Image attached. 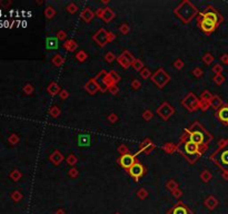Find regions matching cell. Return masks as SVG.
<instances>
[{
	"label": "cell",
	"instance_id": "1",
	"mask_svg": "<svg viewBox=\"0 0 228 214\" xmlns=\"http://www.w3.org/2000/svg\"><path fill=\"white\" fill-rule=\"evenodd\" d=\"M186 132L188 133L187 135L188 141L191 142V143L197 144V145L207 144V142L210 139V136L207 134V132L198 123H195L194 125L191 126V128Z\"/></svg>",
	"mask_w": 228,
	"mask_h": 214
},
{
	"label": "cell",
	"instance_id": "2",
	"mask_svg": "<svg viewBox=\"0 0 228 214\" xmlns=\"http://www.w3.org/2000/svg\"><path fill=\"white\" fill-rule=\"evenodd\" d=\"M177 150L182 154H184V155L189 159V162H191V163H194L195 161L198 159V156H199V145H197V144H195V143H191V142H189V141H186V142L182 141V143L177 146Z\"/></svg>",
	"mask_w": 228,
	"mask_h": 214
},
{
	"label": "cell",
	"instance_id": "3",
	"mask_svg": "<svg viewBox=\"0 0 228 214\" xmlns=\"http://www.w3.org/2000/svg\"><path fill=\"white\" fill-rule=\"evenodd\" d=\"M175 12L180 17V19H182V21L188 22L190 21L191 19H193V17L196 15L197 10H196V8L189 1H184V2L180 3V6L178 8H176Z\"/></svg>",
	"mask_w": 228,
	"mask_h": 214
},
{
	"label": "cell",
	"instance_id": "4",
	"mask_svg": "<svg viewBox=\"0 0 228 214\" xmlns=\"http://www.w3.org/2000/svg\"><path fill=\"white\" fill-rule=\"evenodd\" d=\"M214 159H216V163L218 164L225 171H228V144L226 146L222 147L217 153L214 155Z\"/></svg>",
	"mask_w": 228,
	"mask_h": 214
},
{
	"label": "cell",
	"instance_id": "5",
	"mask_svg": "<svg viewBox=\"0 0 228 214\" xmlns=\"http://www.w3.org/2000/svg\"><path fill=\"white\" fill-rule=\"evenodd\" d=\"M169 79H170L169 75H167L163 68L158 69V71L153 75V80H154V83L156 84L158 87H160V88H163L164 86L169 82Z\"/></svg>",
	"mask_w": 228,
	"mask_h": 214
},
{
	"label": "cell",
	"instance_id": "6",
	"mask_svg": "<svg viewBox=\"0 0 228 214\" xmlns=\"http://www.w3.org/2000/svg\"><path fill=\"white\" fill-rule=\"evenodd\" d=\"M128 172H129V174L131 178H134L135 180H138V178H140L144 175V173H145V167H144V165H142L140 163H135L128 170Z\"/></svg>",
	"mask_w": 228,
	"mask_h": 214
},
{
	"label": "cell",
	"instance_id": "7",
	"mask_svg": "<svg viewBox=\"0 0 228 214\" xmlns=\"http://www.w3.org/2000/svg\"><path fill=\"white\" fill-rule=\"evenodd\" d=\"M182 104L185 105V106L187 107L189 110H194V109H196L198 106H199V101H197L196 96L190 93V94H189V95H188L187 97L182 101Z\"/></svg>",
	"mask_w": 228,
	"mask_h": 214
},
{
	"label": "cell",
	"instance_id": "8",
	"mask_svg": "<svg viewBox=\"0 0 228 214\" xmlns=\"http://www.w3.org/2000/svg\"><path fill=\"white\" fill-rule=\"evenodd\" d=\"M119 163L123 168L126 170H129L131 166L136 163L135 155H130V154H125V155H121V157L119 159Z\"/></svg>",
	"mask_w": 228,
	"mask_h": 214
},
{
	"label": "cell",
	"instance_id": "9",
	"mask_svg": "<svg viewBox=\"0 0 228 214\" xmlns=\"http://www.w3.org/2000/svg\"><path fill=\"white\" fill-rule=\"evenodd\" d=\"M157 113L159 114L164 119H168L174 114V108L170 106L168 103H164V104L158 108Z\"/></svg>",
	"mask_w": 228,
	"mask_h": 214
},
{
	"label": "cell",
	"instance_id": "10",
	"mask_svg": "<svg viewBox=\"0 0 228 214\" xmlns=\"http://www.w3.org/2000/svg\"><path fill=\"white\" fill-rule=\"evenodd\" d=\"M199 19H206V20H209V21L217 25L219 22V20H220V17H219V15L215 10H208L205 13H203Z\"/></svg>",
	"mask_w": 228,
	"mask_h": 214
},
{
	"label": "cell",
	"instance_id": "11",
	"mask_svg": "<svg viewBox=\"0 0 228 214\" xmlns=\"http://www.w3.org/2000/svg\"><path fill=\"white\" fill-rule=\"evenodd\" d=\"M168 214H191V212L185 204L178 203V204L175 205V206L168 212Z\"/></svg>",
	"mask_w": 228,
	"mask_h": 214
},
{
	"label": "cell",
	"instance_id": "12",
	"mask_svg": "<svg viewBox=\"0 0 228 214\" xmlns=\"http://www.w3.org/2000/svg\"><path fill=\"white\" fill-rule=\"evenodd\" d=\"M199 26H200L201 29H203L205 32H207V34H209V32L214 31L216 28V24L209 21V20H206V19H199Z\"/></svg>",
	"mask_w": 228,
	"mask_h": 214
},
{
	"label": "cell",
	"instance_id": "13",
	"mask_svg": "<svg viewBox=\"0 0 228 214\" xmlns=\"http://www.w3.org/2000/svg\"><path fill=\"white\" fill-rule=\"evenodd\" d=\"M94 39H95L100 46H104L105 43L108 41V32L106 30H104V29H100V30L95 35Z\"/></svg>",
	"mask_w": 228,
	"mask_h": 214
},
{
	"label": "cell",
	"instance_id": "14",
	"mask_svg": "<svg viewBox=\"0 0 228 214\" xmlns=\"http://www.w3.org/2000/svg\"><path fill=\"white\" fill-rule=\"evenodd\" d=\"M106 76H107V74H106L105 71H101V73L99 74V75H97V77H96V83L98 84L99 86V89H101L102 92H106L107 90V85H106L105 83V78Z\"/></svg>",
	"mask_w": 228,
	"mask_h": 214
},
{
	"label": "cell",
	"instance_id": "15",
	"mask_svg": "<svg viewBox=\"0 0 228 214\" xmlns=\"http://www.w3.org/2000/svg\"><path fill=\"white\" fill-rule=\"evenodd\" d=\"M85 88H86L87 92L90 93V94H95L99 89V86H98V84L96 83L95 79H90L89 82L85 85Z\"/></svg>",
	"mask_w": 228,
	"mask_h": 214
},
{
	"label": "cell",
	"instance_id": "16",
	"mask_svg": "<svg viewBox=\"0 0 228 214\" xmlns=\"http://www.w3.org/2000/svg\"><path fill=\"white\" fill-rule=\"evenodd\" d=\"M46 47L47 49H57L58 48V38L56 37H49L46 40Z\"/></svg>",
	"mask_w": 228,
	"mask_h": 214
},
{
	"label": "cell",
	"instance_id": "17",
	"mask_svg": "<svg viewBox=\"0 0 228 214\" xmlns=\"http://www.w3.org/2000/svg\"><path fill=\"white\" fill-rule=\"evenodd\" d=\"M90 144V136L87 134H80L78 136V145L80 146H88Z\"/></svg>",
	"mask_w": 228,
	"mask_h": 214
},
{
	"label": "cell",
	"instance_id": "18",
	"mask_svg": "<svg viewBox=\"0 0 228 214\" xmlns=\"http://www.w3.org/2000/svg\"><path fill=\"white\" fill-rule=\"evenodd\" d=\"M218 118L220 119L222 122L228 123V106L222 107V108L218 110Z\"/></svg>",
	"mask_w": 228,
	"mask_h": 214
},
{
	"label": "cell",
	"instance_id": "19",
	"mask_svg": "<svg viewBox=\"0 0 228 214\" xmlns=\"http://www.w3.org/2000/svg\"><path fill=\"white\" fill-rule=\"evenodd\" d=\"M114 12H112V10L110 9V8H106V9H102V13H101V17L100 18H102L105 21H110L111 19L114 18Z\"/></svg>",
	"mask_w": 228,
	"mask_h": 214
},
{
	"label": "cell",
	"instance_id": "20",
	"mask_svg": "<svg viewBox=\"0 0 228 214\" xmlns=\"http://www.w3.org/2000/svg\"><path fill=\"white\" fill-rule=\"evenodd\" d=\"M93 17H94V13H93V11L89 9V8H85V10L83 11V13H81V18L85 20V21H90L91 19H93Z\"/></svg>",
	"mask_w": 228,
	"mask_h": 214
},
{
	"label": "cell",
	"instance_id": "21",
	"mask_svg": "<svg viewBox=\"0 0 228 214\" xmlns=\"http://www.w3.org/2000/svg\"><path fill=\"white\" fill-rule=\"evenodd\" d=\"M62 159H64V157H62V155H61L60 153H59L58 151H56L55 153H53V155L50 156V159H51V162H53V164H56V165H57V164H59V163L61 162Z\"/></svg>",
	"mask_w": 228,
	"mask_h": 214
},
{
	"label": "cell",
	"instance_id": "22",
	"mask_svg": "<svg viewBox=\"0 0 228 214\" xmlns=\"http://www.w3.org/2000/svg\"><path fill=\"white\" fill-rule=\"evenodd\" d=\"M153 148H154V144L151 143L150 141H148V139L144 142L142 145V151H144L146 153H149L150 151H153Z\"/></svg>",
	"mask_w": 228,
	"mask_h": 214
},
{
	"label": "cell",
	"instance_id": "23",
	"mask_svg": "<svg viewBox=\"0 0 228 214\" xmlns=\"http://www.w3.org/2000/svg\"><path fill=\"white\" fill-rule=\"evenodd\" d=\"M64 47H65L67 50L74 52L75 49L77 48V45H76V43H75L74 40H67V41L65 43V45H64Z\"/></svg>",
	"mask_w": 228,
	"mask_h": 214
},
{
	"label": "cell",
	"instance_id": "24",
	"mask_svg": "<svg viewBox=\"0 0 228 214\" xmlns=\"http://www.w3.org/2000/svg\"><path fill=\"white\" fill-rule=\"evenodd\" d=\"M59 90H60V87H59L56 83L50 84L49 87H48V92H49V94H51V95H56Z\"/></svg>",
	"mask_w": 228,
	"mask_h": 214
},
{
	"label": "cell",
	"instance_id": "25",
	"mask_svg": "<svg viewBox=\"0 0 228 214\" xmlns=\"http://www.w3.org/2000/svg\"><path fill=\"white\" fill-rule=\"evenodd\" d=\"M118 61H119V64H120L123 68H128V67L130 66V65H131V64L129 63V61L127 60V58H126V57H125L123 55H121L120 57H118Z\"/></svg>",
	"mask_w": 228,
	"mask_h": 214
},
{
	"label": "cell",
	"instance_id": "26",
	"mask_svg": "<svg viewBox=\"0 0 228 214\" xmlns=\"http://www.w3.org/2000/svg\"><path fill=\"white\" fill-rule=\"evenodd\" d=\"M10 178H13V181H19L21 178V173H20L18 170H13V171L10 173Z\"/></svg>",
	"mask_w": 228,
	"mask_h": 214
},
{
	"label": "cell",
	"instance_id": "27",
	"mask_svg": "<svg viewBox=\"0 0 228 214\" xmlns=\"http://www.w3.org/2000/svg\"><path fill=\"white\" fill-rule=\"evenodd\" d=\"M108 75H109V77H110V78H111V80H112V82H114L115 84H116V83H118V82L120 80V76H119V75H118L117 73H115L114 71H110V73L108 74Z\"/></svg>",
	"mask_w": 228,
	"mask_h": 214
},
{
	"label": "cell",
	"instance_id": "28",
	"mask_svg": "<svg viewBox=\"0 0 228 214\" xmlns=\"http://www.w3.org/2000/svg\"><path fill=\"white\" fill-rule=\"evenodd\" d=\"M53 63L56 66H60V65H62V63H64V58H62L60 55H56L53 58Z\"/></svg>",
	"mask_w": 228,
	"mask_h": 214
},
{
	"label": "cell",
	"instance_id": "29",
	"mask_svg": "<svg viewBox=\"0 0 228 214\" xmlns=\"http://www.w3.org/2000/svg\"><path fill=\"white\" fill-rule=\"evenodd\" d=\"M142 66H144V64H142V60H139V59H135V61L133 63V67L135 68L136 71H142Z\"/></svg>",
	"mask_w": 228,
	"mask_h": 214
},
{
	"label": "cell",
	"instance_id": "30",
	"mask_svg": "<svg viewBox=\"0 0 228 214\" xmlns=\"http://www.w3.org/2000/svg\"><path fill=\"white\" fill-rule=\"evenodd\" d=\"M175 148H177V146H175L174 144H170V143L166 144V145L164 146V150L166 151L167 153H173V152H174V150H175Z\"/></svg>",
	"mask_w": 228,
	"mask_h": 214
},
{
	"label": "cell",
	"instance_id": "31",
	"mask_svg": "<svg viewBox=\"0 0 228 214\" xmlns=\"http://www.w3.org/2000/svg\"><path fill=\"white\" fill-rule=\"evenodd\" d=\"M8 141H9V143H10V144H13V145H16V144H17V143L19 142L18 135H17V134L10 135L9 138H8Z\"/></svg>",
	"mask_w": 228,
	"mask_h": 214
},
{
	"label": "cell",
	"instance_id": "32",
	"mask_svg": "<svg viewBox=\"0 0 228 214\" xmlns=\"http://www.w3.org/2000/svg\"><path fill=\"white\" fill-rule=\"evenodd\" d=\"M45 15H46V17L48 19L53 18V15H55V10H53V8H51V7H48L46 9V11H45Z\"/></svg>",
	"mask_w": 228,
	"mask_h": 214
},
{
	"label": "cell",
	"instance_id": "33",
	"mask_svg": "<svg viewBox=\"0 0 228 214\" xmlns=\"http://www.w3.org/2000/svg\"><path fill=\"white\" fill-rule=\"evenodd\" d=\"M11 197H13V201L18 202V201H20V200L22 199V194L19 192V191H16V192H13V194H11Z\"/></svg>",
	"mask_w": 228,
	"mask_h": 214
},
{
	"label": "cell",
	"instance_id": "34",
	"mask_svg": "<svg viewBox=\"0 0 228 214\" xmlns=\"http://www.w3.org/2000/svg\"><path fill=\"white\" fill-rule=\"evenodd\" d=\"M123 55L125 56V57H126V58H127V60L129 61L130 64L133 65V63H134V61H135V58H134L133 56H131V54H130V52H128V50H125V52H123Z\"/></svg>",
	"mask_w": 228,
	"mask_h": 214
},
{
	"label": "cell",
	"instance_id": "35",
	"mask_svg": "<svg viewBox=\"0 0 228 214\" xmlns=\"http://www.w3.org/2000/svg\"><path fill=\"white\" fill-rule=\"evenodd\" d=\"M206 205L209 208H215V205H216V200L213 199V197H209V199L206 201Z\"/></svg>",
	"mask_w": 228,
	"mask_h": 214
},
{
	"label": "cell",
	"instance_id": "36",
	"mask_svg": "<svg viewBox=\"0 0 228 214\" xmlns=\"http://www.w3.org/2000/svg\"><path fill=\"white\" fill-rule=\"evenodd\" d=\"M76 57H77V59H78V60L83 61V60H85V59L87 58V55H86V52H83V50H81V52H78V54H77V56H76Z\"/></svg>",
	"mask_w": 228,
	"mask_h": 214
},
{
	"label": "cell",
	"instance_id": "37",
	"mask_svg": "<svg viewBox=\"0 0 228 214\" xmlns=\"http://www.w3.org/2000/svg\"><path fill=\"white\" fill-rule=\"evenodd\" d=\"M115 55L112 54V52H108V54H106V56H105V59L106 60L108 61V63H112V61L115 60Z\"/></svg>",
	"mask_w": 228,
	"mask_h": 214
},
{
	"label": "cell",
	"instance_id": "38",
	"mask_svg": "<svg viewBox=\"0 0 228 214\" xmlns=\"http://www.w3.org/2000/svg\"><path fill=\"white\" fill-rule=\"evenodd\" d=\"M24 92L29 95V94H31V93L34 92V87H32L31 85H29V84H27V85L24 87Z\"/></svg>",
	"mask_w": 228,
	"mask_h": 214
},
{
	"label": "cell",
	"instance_id": "39",
	"mask_svg": "<svg viewBox=\"0 0 228 214\" xmlns=\"http://www.w3.org/2000/svg\"><path fill=\"white\" fill-rule=\"evenodd\" d=\"M177 186H178V185H177V183H176L175 181H170L169 183L167 184V187L170 189V190H173V191H175L176 189H178Z\"/></svg>",
	"mask_w": 228,
	"mask_h": 214
},
{
	"label": "cell",
	"instance_id": "40",
	"mask_svg": "<svg viewBox=\"0 0 228 214\" xmlns=\"http://www.w3.org/2000/svg\"><path fill=\"white\" fill-rule=\"evenodd\" d=\"M140 75H142V78H145V79H146V78H148V77L150 76V71H148L147 68H144V69L140 71Z\"/></svg>",
	"mask_w": 228,
	"mask_h": 214
},
{
	"label": "cell",
	"instance_id": "41",
	"mask_svg": "<svg viewBox=\"0 0 228 214\" xmlns=\"http://www.w3.org/2000/svg\"><path fill=\"white\" fill-rule=\"evenodd\" d=\"M59 112H60V110H59V108H58V107H56V106L53 107V108L50 109V114H51L53 117H58Z\"/></svg>",
	"mask_w": 228,
	"mask_h": 214
},
{
	"label": "cell",
	"instance_id": "42",
	"mask_svg": "<svg viewBox=\"0 0 228 214\" xmlns=\"http://www.w3.org/2000/svg\"><path fill=\"white\" fill-rule=\"evenodd\" d=\"M67 162H68V164H70V165H74V164H76V162H77V159H76L74 155H70L67 159Z\"/></svg>",
	"mask_w": 228,
	"mask_h": 214
},
{
	"label": "cell",
	"instance_id": "43",
	"mask_svg": "<svg viewBox=\"0 0 228 214\" xmlns=\"http://www.w3.org/2000/svg\"><path fill=\"white\" fill-rule=\"evenodd\" d=\"M67 9H68V11H69V12L74 13V12L77 11V6H76V5H74V3H70V5L67 7Z\"/></svg>",
	"mask_w": 228,
	"mask_h": 214
},
{
	"label": "cell",
	"instance_id": "44",
	"mask_svg": "<svg viewBox=\"0 0 228 214\" xmlns=\"http://www.w3.org/2000/svg\"><path fill=\"white\" fill-rule=\"evenodd\" d=\"M118 151H119L123 155H125V154H127V152H128V148H127L126 145H120V146L118 147Z\"/></svg>",
	"mask_w": 228,
	"mask_h": 214
},
{
	"label": "cell",
	"instance_id": "45",
	"mask_svg": "<svg viewBox=\"0 0 228 214\" xmlns=\"http://www.w3.org/2000/svg\"><path fill=\"white\" fill-rule=\"evenodd\" d=\"M151 117H153V113H151L150 110H146L145 113H144V118H145L146 120H149Z\"/></svg>",
	"mask_w": 228,
	"mask_h": 214
},
{
	"label": "cell",
	"instance_id": "46",
	"mask_svg": "<svg viewBox=\"0 0 228 214\" xmlns=\"http://www.w3.org/2000/svg\"><path fill=\"white\" fill-rule=\"evenodd\" d=\"M174 65H175V67H176V68H178V69H180V68H182V66H184V63H182V61L180 60V59H177V60L175 61V64H174Z\"/></svg>",
	"mask_w": 228,
	"mask_h": 214
},
{
	"label": "cell",
	"instance_id": "47",
	"mask_svg": "<svg viewBox=\"0 0 228 214\" xmlns=\"http://www.w3.org/2000/svg\"><path fill=\"white\" fill-rule=\"evenodd\" d=\"M139 86H140V83H139V82H138L137 79H134V80H133V83H131V87H133L134 89H138V88H139Z\"/></svg>",
	"mask_w": 228,
	"mask_h": 214
},
{
	"label": "cell",
	"instance_id": "48",
	"mask_svg": "<svg viewBox=\"0 0 228 214\" xmlns=\"http://www.w3.org/2000/svg\"><path fill=\"white\" fill-rule=\"evenodd\" d=\"M138 196L140 197V199H145L146 196H147V192H146V191L142 189V190H140L138 192Z\"/></svg>",
	"mask_w": 228,
	"mask_h": 214
},
{
	"label": "cell",
	"instance_id": "49",
	"mask_svg": "<svg viewBox=\"0 0 228 214\" xmlns=\"http://www.w3.org/2000/svg\"><path fill=\"white\" fill-rule=\"evenodd\" d=\"M120 31L123 32V34H127L128 31H129V27L127 26V25H123L120 27Z\"/></svg>",
	"mask_w": 228,
	"mask_h": 214
},
{
	"label": "cell",
	"instance_id": "50",
	"mask_svg": "<svg viewBox=\"0 0 228 214\" xmlns=\"http://www.w3.org/2000/svg\"><path fill=\"white\" fill-rule=\"evenodd\" d=\"M209 178H210V175H209V173H208V172H204L203 174H201V178H203L204 181H206V182L209 180Z\"/></svg>",
	"mask_w": 228,
	"mask_h": 214
},
{
	"label": "cell",
	"instance_id": "51",
	"mask_svg": "<svg viewBox=\"0 0 228 214\" xmlns=\"http://www.w3.org/2000/svg\"><path fill=\"white\" fill-rule=\"evenodd\" d=\"M109 120H110L111 123L116 122V120H117V115H116V114H110V115H109Z\"/></svg>",
	"mask_w": 228,
	"mask_h": 214
},
{
	"label": "cell",
	"instance_id": "52",
	"mask_svg": "<svg viewBox=\"0 0 228 214\" xmlns=\"http://www.w3.org/2000/svg\"><path fill=\"white\" fill-rule=\"evenodd\" d=\"M201 71H200V68H196V69H194V75L195 76H197V77H199V76H201Z\"/></svg>",
	"mask_w": 228,
	"mask_h": 214
},
{
	"label": "cell",
	"instance_id": "53",
	"mask_svg": "<svg viewBox=\"0 0 228 214\" xmlns=\"http://www.w3.org/2000/svg\"><path fill=\"white\" fill-rule=\"evenodd\" d=\"M69 175H70L71 178H75V176L77 175V170H76V168H72V170L69 172Z\"/></svg>",
	"mask_w": 228,
	"mask_h": 214
},
{
	"label": "cell",
	"instance_id": "54",
	"mask_svg": "<svg viewBox=\"0 0 228 214\" xmlns=\"http://www.w3.org/2000/svg\"><path fill=\"white\" fill-rule=\"evenodd\" d=\"M66 38V34L64 31H59L58 32V39H65Z\"/></svg>",
	"mask_w": 228,
	"mask_h": 214
},
{
	"label": "cell",
	"instance_id": "55",
	"mask_svg": "<svg viewBox=\"0 0 228 214\" xmlns=\"http://www.w3.org/2000/svg\"><path fill=\"white\" fill-rule=\"evenodd\" d=\"M60 97L64 98V99H66V98L68 97V93L66 92V90H61V93H60Z\"/></svg>",
	"mask_w": 228,
	"mask_h": 214
},
{
	"label": "cell",
	"instance_id": "56",
	"mask_svg": "<svg viewBox=\"0 0 228 214\" xmlns=\"http://www.w3.org/2000/svg\"><path fill=\"white\" fill-rule=\"evenodd\" d=\"M0 5L3 7H8L9 5H11V1H0Z\"/></svg>",
	"mask_w": 228,
	"mask_h": 214
},
{
	"label": "cell",
	"instance_id": "57",
	"mask_svg": "<svg viewBox=\"0 0 228 214\" xmlns=\"http://www.w3.org/2000/svg\"><path fill=\"white\" fill-rule=\"evenodd\" d=\"M110 89H111V93H112V94H117L118 93V87H116V86L110 87Z\"/></svg>",
	"mask_w": 228,
	"mask_h": 214
},
{
	"label": "cell",
	"instance_id": "58",
	"mask_svg": "<svg viewBox=\"0 0 228 214\" xmlns=\"http://www.w3.org/2000/svg\"><path fill=\"white\" fill-rule=\"evenodd\" d=\"M115 38V36L111 32H108V41H111V40L114 39Z\"/></svg>",
	"mask_w": 228,
	"mask_h": 214
},
{
	"label": "cell",
	"instance_id": "59",
	"mask_svg": "<svg viewBox=\"0 0 228 214\" xmlns=\"http://www.w3.org/2000/svg\"><path fill=\"white\" fill-rule=\"evenodd\" d=\"M180 194H182V192H180V191H178V192H176V190L174 191V195H175V197H179L178 195H180Z\"/></svg>",
	"mask_w": 228,
	"mask_h": 214
},
{
	"label": "cell",
	"instance_id": "60",
	"mask_svg": "<svg viewBox=\"0 0 228 214\" xmlns=\"http://www.w3.org/2000/svg\"><path fill=\"white\" fill-rule=\"evenodd\" d=\"M64 213H65L64 211H58V212H57V214H64Z\"/></svg>",
	"mask_w": 228,
	"mask_h": 214
},
{
	"label": "cell",
	"instance_id": "61",
	"mask_svg": "<svg viewBox=\"0 0 228 214\" xmlns=\"http://www.w3.org/2000/svg\"><path fill=\"white\" fill-rule=\"evenodd\" d=\"M117 214H119V213H117Z\"/></svg>",
	"mask_w": 228,
	"mask_h": 214
}]
</instances>
